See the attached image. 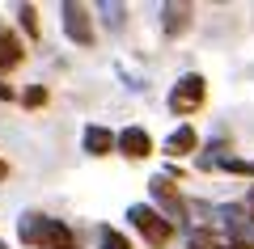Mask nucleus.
<instances>
[{
	"mask_svg": "<svg viewBox=\"0 0 254 249\" xmlns=\"http://www.w3.org/2000/svg\"><path fill=\"white\" fill-rule=\"evenodd\" d=\"M17 241L26 249H76V232L68 228V220L34 211V207L17 215Z\"/></svg>",
	"mask_w": 254,
	"mask_h": 249,
	"instance_id": "f257e3e1",
	"label": "nucleus"
},
{
	"mask_svg": "<svg viewBox=\"0 0 254 249\" xmlns=\"http://www.w3.org/2000/svg\"><path fill=\"white\" fill-rule=\"evenodd\" d=\"M203 101H208V76H203V72H182L170 85V93H165V110H170L174 118L199 114Z\"/></svg>",
	"mask_w": 254,
	"mask_h": 249,
	"instance_id": "f03ea898",
	"label": "nucleus"
},
{
	"mask_svg": "<svg viewBox=\"0 0 254 249\" xmlns=\"http://www.w3.org/2000/svg\"><path fill=\"white\" fill-rule=\"evenodd\" d=\"M148 207H153L161 220H170L174 228L190 224V203L182 199V190L174 186V178H165V173H153V178H148Z\"/></svg>",
	"mask_w": 254,
	"mask_h": 249,
	"instance_id": "7ed1b4c3",
	"label": "nucleus"
},
{
	"mask_svg": "<svg viewBox=\"0 0 254 249\" xmlns=\"http://www.w3.org/2000/svg\"><path fill=\"white\" fill-rule=\"evenodd\" d=\"M127 228L140 232L148 249H165V245L174 241V232H178L170 220H161V215H157L148 203H131V207H127Z\"/></svg>",
	"mask_w": 254,
	"mask_h": 249,
	"instance_id": "20e7f679",
	"label": "nucleus"
},
{
	"mask_svg": "<svg viewBox=\"0 0 254 249\" xmlns=\"http://www.w3.org/2000/svg\"><path fill=\"white\" fill-rule=\"evenodd\" d=\"M60 26H64V38L81 51H89L98 43V21H93V9L89 4H76V0H64L60 4Z\"/></svg>",
	"mask_w": 254,
	"mask_h": 249,
	"instance_id": "39448f33",
	"label": "nucleus"
},
{
	"mask_svg": "<svg viewBox=\"0 0 254 249\" xmlns=\"http://www.w3.org/2000/svg\"><path fill=\"white\" fill-rule=\"evenodd\" d=\"M115 152L127 160H148L157 152V144L144 127H123V131H115Z\"/></svg>",
	"mask_w": 254,
	"mask_h": 249,
	"instance_id": "423d86ee",
	"label": "nucleus"
},
{
	"mask_svg": "<svg viewBox=\"0 0 254 249\" xmlns=\"http://www.w3.org/2000/svg\"><path fill=\"white\" fill-rule=\"evenodd\" d=\"M161 152H165L170 160H178V156H195V152H199V131H195L190 123H178V127H174V131L161 140Z\"/></svg>",
	"mask_w": 254,
	"mask_h": 249,
	"instance_id": "0eeeda50",
	"label": "nucleus"
},
{
	"mask_svg": "<svg viewBox=\"0 0 254 249\" xmlns=\"http://www.w3.org/2000/svg\"><path fill=\"white\" fill-rule=\"evenodd\" d=\"M190 21H195V9H190V4H182V0L161 4V34L165 38H182L190 30Z\"/></svg>",
	"mask_w": 254,
	"mask_h": 249,
	"instance_id": "6e6552de",
	"label": "nucleus"
},
{
	"mask_svg": "<svg viewBox=\"0 0 254 249\" xmlns=\"http://www.w3.org/2000/svg\"><path fill=\"white\" fill-rule=\"evenodd\" d=\"M81 152L85 156H110L115 152V131L102 123H85L81 127Z\"/></svg>",
	"mask_w": 254,
	"mask_h": 249,
	"instance_id": "1a4fd4ad",
	"label": "nucleus"
},
{
	"mask_svg": "<svg viewBox=\"0 0 254 249\" xmlns=\"http://www.w3.org/2000/svg\"><path fill=\"white\" fill-rule=\"evenodd\" d=\"M21 59H26V43H21V34L9 30V26H0V76L13 72V68H21Z\"/></svg>",
	"mask_w": 254,
	"mask_h": 249,
	"instance_id": "9d476101",
	"label": "nucleus"
},
{
	"mask_svg": "<svg viewBox=\"0 0 254 249\" xmlns=\"http://www.w3.org/2000/svg\"><path fill=\"white\" fill-rule=\"evenodd\" d=\"M93 17H102V26L110 30V34H119L127 21V4H115V0H102V4H93Z\"/></svg>",
	"mask_w": 254,
	"mask_h": 249,
	"instance_id": "9b49d317",
	"label": "nucleus"
},
{
	"mask_svg": "<svg viewBox=\"0 0 254 249\" xmlns=\"http://www.w3.org/2000/svg\"><path fill=\"white\" fill-rule=\"evenodd\" d=\"M187 249H225V232H216V228H190L187 232Z\"/></svg>",
	"mask_w": 254,
	"mask_h": 249,
	"instance_id": "f8f14e48",
	"label": "nucleus"
},
{
	"mask_svg": "<svg viewBox=\"0 0 254 249\" xmlns=\"http://www.w3.org/2000/svg\"><path fill=\"white\" fill-rule=\"evenodd\" d=\"M98 249H131V241L115 224H98Z\"/></svg>",
	"mask_w": 254,
	"mask_h": 249,
	"instance_id": "ddd939ff",
	"label": "nucleus"
},
{
	"mask_svg": "<svg viewBox=\"0 0 254 249\" xmlns=\"http://www.w3.org/2000/svg\"><path fill=\"white\" fill-rule=\"evenodd\" d=\"M17 26L26 30L30 43H38V9L34 4H17Z\"/></svg>",
	"mask_w": 254,
	"mask_h": 249,
	"instance_id": "4468645a",
	"label": "nucleus"
},
{
	"mask_svg": "<svg viewBox=\"0 0 254 249\" xmlns=\"http://www.w3.org/2000/svg\"><path fill=\"white\" fill-rule=\"evenodd\" d=\"M17 101H21L26 110H43V106H47V85H30V89L21 93Z\"/></svg>",
	"mask_w": 254,
	"mask_h": 249,
	"instance_id": "2eb2a0df",
	"label": "nucleus"
},
{
	"mask_svg": "<svg viewBox=\"0 0 254 249\" xmlns=\"http://www.w3.org/2000/svg\"><path fill=\"white\" fill-rule=\"evenodd\" d=\"M242 211H246V220H250V224H254V186H250V190H246V199H242Z\"/></svg>",
	"mask_w": 254,
	"mask_h": 249,
	"instance_id": "dca6fc26",
	"label": "nucleus"
},
{
	"mask_svg": "<svg viewBox=\"0 0 254 249\" xmlns=\"http://www.w3.org/2000/svg\"><path fill=\"white\" fill-rule=\"evenodd\" d=\"M0 101H17V93H13V85L4 76H0Z\"/></svg>",
	"mask_w": 254,
	"mask_h": 249,
	"instance_id": "f3484780",
	"label": "nucleus"
},
{
	"mask_svg": "<svg viewBox=\"0 0 254 249\" xmlns=\"http://www.w3.org/2000/svg\"><path fill=\"white\" fill-rule=\"evenodd\" d=\"M225 249H254V245H246V241H233V237H225Z\"/></svg>",
	"mask_w": 254,
	"mask_h": 249,
	"instance_id": "a211bd4d",
	"label": "nucleus"
},
{
	"mask_svg": "<svg viewBox=\"0 0 254 249\" xmlns=\"http://www.w3.org/2000/svg\"><path fill=\"white\" fill-rule=\"evenodd\" d=\"M4 178H9V165H4V160H0V182H4Z\"/></svg>",
	"mask_w": 254,
	"mask_h": 249,
	"instance_id": "6ab92c4d",
	"label": "nucleus"
},
{
	"mask_svg": "<svg viewBox=\"0 0 254 249\" xmlns=\"http://www.w3.org/2000/svg\"><path fill=\"white\" fill-rule=\"evenodd\" d=\"M0 249H9V245H4V241H0Z\"/></svg>",
	"mask_w": 254,
	"mask_h": 249,
	"instance_id": "aec40b11",
	"label": "nucleus"
}]
</instances>
